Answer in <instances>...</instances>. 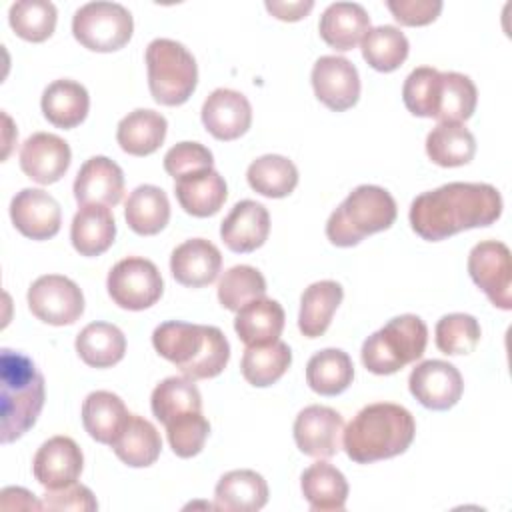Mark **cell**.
Wrapping results in <instances>:
<instances>
[{
    "label": "cell",
    "instance_id": "d6986e66",
    "mask_svg": "<svg viewBox=\"0 0 512 512\" xmlns=\"http://www.w3.org/2000/svg\"><path fill=\"white\" fill-rule=\"evenodd\" d=\"M124 194V174L122 168L106 158L92 156L88 158L74 180V198L80 206L100 204V206H116Z\"/></svg>",
    "mask_w": 512,
    "mask_h": 512
},
{
    "label": "cell",
    "instance_id": "cb8c5ba5",
    "mask_svg": "<svg viewBox=\"0 0 512 512\" xmlns=\"http://www.w3.org/2000/svg\"><path fill=\"white\" fill-rule=\"evenodd\" d=\"M300 488L314 512H340L346 506L348 482L336 466L322 458L302 472Z\"/></svg>",
    "mask_w": 512,
    "mask_h": 512
},
{
    "label": "cell",
    "instance_id": "f35d334b",
    "mask_svg": "<svg viewBox=\"0 0 512 512\" xmlns=\"http://www.w3.org/2000/svg\"><path fill=\"white\" fill-rule=\"evenodd\" d=\"M292 362V352L286 342L276 340L262 346H246L242 356V376L248 384L264 388L278 382Z\"/></svg>",
    "mask_w": 512,
    "mask_h": 512
},
{
    "label": "cell",
    "instance_id": "ffe728a7",
    "mask_svg": "<svg viewBox=\"0 0 512 512\" xmlns=\"http://www.w3.org/2000/svg\"><path fill=\"white\" fill-rule=\"evenodd\" d=\"M270 232V214L256 200H240L220 224L222 242L232 252H252L260 248Z\"/></svg>",
    "mask_w": 512,
    "mask_h": 512
},
{
    "label": "cell",
    "instance_id": "e575fe53",
    "mask_svg": "<svg viewBox=\"0 0 512 512\" xmlns=\"http://www.w3.org/2000/svg\"><path fill=\"white\" fill-rule=\"evenodd\" d=\"M426 154L444 168L464 166L476 154V138L464 124L438 122L426 136Z\"/></svg>",
    "mask_w": 512,
    "mask_h": 512
},
{
    "label": "cell",
    "instance_id": "52a82bcc",
    "mask_svg": "<svg viewBox=\"0 0 512 512\" xmlns=\"http://www.w3.org/2000/svg\"><path fill=\"white\" fill-rule=\"evenodd\" d=\"M148 88L164 106L184 104L198 82V66L192 52L170 38H156L146 48Z\"/></svg>",
    "mask_w": 512,
    "mask_h": 512
},
{
    "label": "cell",
    "instance_id": "681fc988",
    "mask_svg": "<svg viewBox=\"0 0 512 512\" xmlns=\"http://www.w3.org/2000/svg\"><path fill=\"white\" fill-rule=\"evenodd\" d=\"M392 16L404 26H424L438 18L442 10L440 0H388Z\"/></svg>",
    "mask_w": 512,
    "mask_h": 512
},
{
    "label": "cell",
    "instance_id": "836d02e7",
    "mask_svg": "<svg viewBox=\"0 0 512 512\" xmlns=\"http://www.w3.org/2000/svg\"><path fill=\"white\" fill-rule=\"evenodd\" d=\"M76 352L92 368H110L124 358L126 338L108 322H90L76 336Z\"/></svg>",
    "mask_w": 512,
    "mask_h": 512
},
{
    "label": "cell",
    "instance_id": "816d5d0a",
    "mask_svg": "<svg viewBox=\"0 0 512 512\" xmlns=\"http://www.w3.org/2000/svg\"><path fill=\"white\" fill-rule=\"evenodd\" d=\"M0 506L4 510H8V508H36V510H40L42 502H38L34 498V494H30L24 488H4Z\"/></svg>",
    "mask_w": 512,
    "mask_h": 512
},
{
    "label": "cell",
    "instance_id": "d590c367",
    "mask_svg": "<svg viewBox=\"0 0 512 512\" xmlns=\"http://www.w3.org/2000/svg\"><path fill=\"white\" fill-rule=\"evenodd\" d=\"M354 378V364L340 348H324L316 352L306 364L308 386L322 396H336L344 392Z\"/></svg>",
    "mask_w": 512,
    "mask_h": 512
},
{
    "label": "cell",
    "instance_id": "9a60e30c",
    "mask_svg": "<svg viewBox=\"0 0 512 512\" xmlns=\"http://www.w3.org/2000/svg\"><path fill=\"white\" fill-rule=\"evenodd\" d=\"M10 218L20 234L32 240H48L62 224L60 204L42 188H24L10 202Z\"/></svg>",
    "mask_w": 512,
    "mask_h": 512
},
{
    "label": "cell",
    "instance_id": "603a6c76",
    "mask_svg": "<svg viewBox=\"0 0 512 512\" xmlns=\"http://www.w3.org/2000/svg\"><path fill=\"white\" fill-rule=\"evenodd\" d=\"M268 502V484L254 470H230L214 488V510L254 512Z\"/></svg>",
    "mask_w": 512,
    "mask_h": 512
},
{
    "label": "cell",
    "instance_id": "ba28073f",
    "mask_svg": "<svg viewBox=\"0 0 512 512\" xmlns=\"http://www.w3.org/2000/svg\"><path fill=\"white\" fill-rule=\"evenodd\" d=\"M134 20L118 2H88L74 12L72 34L88 50L114 52L132 38Z\"/></svg>",
    "mask_w": 512,
    "mask_h": 512
},
{
    "label": "cell",
    "instance_id": "60d3db41",
    "mask_svg": "<svg viewBox=\"0 0 512 512\" xmlns=\"http://www.w3.org/2000/svg\"><path fill=\"white\" fill-rule=\"evenodd\" d=\"M408 38L400 28L384 24L370 28L362 38V56L378 72H392L408 58Z\"/></svg>",
    "mask_w": 512,
    "mask_h": 512
},
{
    "label": "cell",
    "instance_id": "8d00e7d4",
    "mask_svg": "<svg viewBox=\"0 0 512 512\" xmlns=\"http://www.w3.org/2000/svg\"><path fill=\"white\" fill-rule=\"evenodd\" d=\"M476 102H478L476 86L466 74L440 72L434 120L462 124L474 114Z\"/></svg>",
    "mask_w": 512,
    "mask_h": 512
},
{
    "label": "cell",
    "instance_id": "f907efd6",
    "mask_svg": "<svg viewBox=\"0 0 512 512\" xmlns=\"http://www.w3.org/2000/svg\"><path fill=\"white\" fill-rule=\"evenodd\" d=\"M314 8L312 0H296V2H282V0H266V10L276 16L278 20H300Z\"/></svg>",
    "mask_w": 512,
    "mask_h": 512
},
{
    "label": "cell",
    "instance_id": "4dcf8cb0",
    "mask_svg": "<svg viewBox=\"0 0 512 512\" xmlns=\"http://www.w3.org/2000/svg\"><path fill=\"white\" fill-rule=\"evenodd\" d=\"M112 448L124 464L132 468H146L158 460L162 440L150 420L138 414H130L120 434L112 442Z\"/></svg>",
    "mask_w": 512,
    "mask_h": 512
},
{
    "label": "cell",
    "instance_id": "9c48e42d",
    "mask_svg": "<svg viewBox=\"0 0 512 512\" xmlns=\"http://www.w3.org/2000/svg\"><path fill=\"white\" fill-rule=\"evenodd\" d=\"M106 288L114 304L126 310H144L162 296L164 282L152 260L128 256L112 266Z\"/></svg>",
    "mask_w": 512,
    "mask_h": 512
},
{
    "label": "cell",
    "instance_id": "ac0fdd59",
    "mask_svg": "<svg viewBox=\"0 0 512 512\" xmlns=\"http://www.w3.org/2000/svg\"><path fill=\"white\" fill-rule=\"evenodd\" d=\"M252 122L248 98L232 88H216L202 104V124L218 140L240 138Z\"/></svg>",
    "mask_w": 512,
    "mask_h": 512
},
{
    "label": "cell",
    "instance_id": "7dc6e473",
    "mask_svg": "<svg viewBox=\"0 0 512 512\" xmlns=\"http://www.w3.org/2000/svg\"><path fill=\"white\" fill-rule=\"evenodd\" d=\"M214 166L212 152L200 142H178L164 156V170L174 178L210 170Z\"/></svg>",
    "mask_w": 512,
    "mask_h": 512
},
{
    "label": "cell",
    "instance_id": "bcb514c9",
    "mask_svg": "<svg viewBox=\"0 0 512 512\" xmlns=\"http://www.w3.org/2000/svg\"><path fill=\"white\" fill-rule=\"evenodd\" d=\"M210 434V424L202 412H188L166 424V436L170 448L180 458H192L202 448Z\"/></svg>",
    "mask_w": 512,
    "mask_h": 512
},
{
    "label": "cell",
    "instance_id": "f6af8a7d",
    "mask_svg": "<svg viewBox=\"0 0 512 512\" xmlns=\"http://www.w3.org/2000/svg\"><path fill=\"white\" fill-rule=\"evenodd\" d=\"M440 72L432 66L414 68L402 86V100L408 112L420 118H434Z\"/></svg>",
    "mask_w": 512,
    "mask_h": 512
},
{
    "label": "cell",
    "instance_id": "277c9868",
    "mask_svg": "<svg viewBox=\"0 0 512 512\" xmlns=\"http://www.w3.org/2000/svg\"><path fill=\"white\" fill-rule=\"evenodd\" d=\"M0 416L2 444L24 436L38 420L44 406V376L36 364L10 348L0 354Z\"/></svg>",
    "mask_w": 512,
    "mask_h": 512
},
{
    "label": "cell",
    "instance_id": "7bdbcfd3",
    "mask_svg": "<svg viewBox=\"0 0 512 512\" xmlns=\"http://www.w3.org/2000/svg\"><path fill=\"white\" fill-rule=\"evenodd\" d=\"M266 296V280L260 270L248 264L228 268L218 282V300L224 308L238 312L252 300Z\"/></svg>",
    "mask_w": 512,
    "mask_h": 512
},
{
    "label": "cell",
    "instance_id": "ab89813d",
    "mask_svg": "<svg viewBox=\"0 0 512 512\" xmlns=\"http://www.w3.org/2000/svg\"><path fill=\"white\" fill-rule=\"evenodd\" d=\"M248 184L262 196L284 198L298 184L296 164L280 154H264L256 158L246 172Z\"/></svg>",
    "mask_w": 512,
    "mask_h": 512
},
{
    "label": "cell",
    "instance_id": "30bf717a",
    "mask_svg": "<svg viewBox=\"0 0 512 512\" xmlns=\"http://www.w3.org/2000/svg\"><path fill=\"white\" fill-rule=\"evenodd\" d=\"M468 272L474 284L496 308H512V262L510 250L504 242H478L468 254Z\"/></svg>",
    "mask_w": 512,
    "mask_h": 512
},
{
    "label": "cell",
    "instance_id": "484cf974",
    "mask_svg": "<svg viewBox=\"0 0 512 512\" xmlns=\"http://www.w3.org/2000/svg\"><path fill=\"white\" fill-rule=\"evenodd\" d=\"M116 236V220L108 206L88 204L72 218L70 240L82 256H100L106 252Z\"/></svg>",
    "mask_w": 512,
    "mask_h": 512
},
{
    "label": "cell",
    "instance_id": "7a4b0ae2",
    "mask_svg": "<svg viewBox=\"0 0 512 512\" xmlns=\"http://www.w3.org/2000/svg\"><path fill=\"white\" fill-rule=\"evenodd\" d=\"M414 416L400 404L374 402L364 406L344 428L342 448L358 464L394 458L412 444Z\"/></svg>",
    "mask_w": 512,
    "mask_h": 512
},
{
    "label": "cell",
    "instance_id": "ee69618b",
    "mask_svg": "<svg viewBox=\"0 0 512 512\" xmlns=\"http://www.w3.org/2000/svg\"><path fill=\"white\" fill-rule=\"evenodd\" d=\"M480 340V324L464 312L446 314L436 324V346L448 356L470 354Z\"/></svg>",
    "mask_w": 512,
    "mask_h": 512
},
{
    "label": "cell",
    "instance_id": "d4e9b609",
    "mask_svg": "<svg viewBox=\"0 0 512 512\" xmlns=\"http://www.w3.org/2000/svg\"><path fill=\"white\" fill-rule=\"evenodd\" d=\"M174 194L188 214L206 218L214 216L222 208L228 188L224 178L210 168L178 178L174 184Z\"/></svg>",
    "mask_w": 512,
    "mask_h": 512
},
{
    "label": "cell",
    "instance_id": "d6a6232c",
    "mask_svg": "<svg viewBox=\"0 0 512 512\" xmlns=\"http://www.w3.org/2000/svg\"><path fill=\"white\" fill-rule=\"evenodd\" d=\"M124 218L140 236L158 234L170 220V202L166 192L154 184L134 188L124 204Z\"/></svg>",
    "mask_w": 512,
    "mask_h": 512
},
{
    "label": "cell",
    "instance_id": "b9f144b4",
    "mask_svg": "<svg viewBox=\"0 0 512 512\" xmlns=\"http://www.w3.org/2000/svg\"><path fill=\"white\" fill-rule=\"evenodd\" d=\"M56 6L48 0H20L10 6L12 30L28 42H44L56 28Z\"/></svg>",
    "mask_w": 512,
    "mask_h": 512
},
{
    "label": "cell",
    "instance_id": "6da1fadb",
    "mask_svg": "<svg viewBox=\"0 0 512 512\" xmlns=\"http://www.w3.org/2000/svg\"><path fill=\"white\" fill-rule=\"evenodd\" d=\"M502 214L500 192L486 182H448L422 192L410 204L412 230L430 242L462 230L490 226Z\"/></svg>",
    "mask_w": 512,
    "mask_h": 512
},
{
    "label": "cell",
    "instance_id": "7402d4cb",
    "mask_svg": "<svg viewBox=\"0 0 512 512\" xmlns=\"http://www.w3.org/2000/svg\"><path fill=\"white\" fill-rule=\"evenodd\" d=\"M318 30L328 46L346 52L362 42L370 30V16L358 2H334L322 12Z\"/></svg>",
    "mask_w": 512,
    "mask_h": 512
},
{
    "label": "cell",
    "instance_id": "f546056e",
    "mask_svg": "<svg viewBox=\"0 0 512 512\" xmlns=\"http://www.w3.org/2000/svg\"><path fill=\"white\" fill-rule=\"evenodd\" d=\"M130 412L122 398L108 390L90 392L82 402V424L86 432L100 444H110L120 434Z\"/></svg>",
    "mask_w": 512,
    "mask_h": 512
},
{
    "label": "cell",
    "instance_id": "4316f807",
    "mask_svg": "<svg viewBox=\"0 0 512 512\" xmlns=\"http://www.w3.org/2000/svg\"><path fill=\"white\" fill-rule=\"evenodd\" d=\"M40 106L50 124L58 128H74L84 122L90 108V96L80 82L62 78L44 88Z\"/></svg>",
    "mask_w": 512,
    "mask_h": 512
},
{
    "label": "cell",
    "instance_id": "7c38bea8",
    "mask_svg": "<svg viewBox=\"0 0 512 512\" xmlns=\"http://www.w3.org/2000/svg\"><path fill=\"white\" fill-rule=\"evenodd\" d=\"M292 430L302 454L312 458H332L342 446L344 420L334 408L312 404L298 412Z\"/></svg>",
    "mask_w": 512,
    "mask_h": 512
},
{
    "label": "cell",
    "instance_id": "5bb4252c",
    "mask_svg": "<svg viewBox=\"0 0 512 512\" xmlns=\"http://www.w3.org/2000/svg\"><path fill=\"white\" fill-rule=\"evenodd\" d=\"M408 388L422 406L448 410L460 400L464 382L454 364L446 360H424L412 368Z\"/></svg>",
    "mask_w": 512,
    "mask_h": 512
},
{
    "label": "cell",
    "instance_id": "44dd1931",
    "mask_svg": "<svg viewBox=\"0 0 512 512\" xmlns=\"http://www.w3.org/2000/svg\"><path fill=\"white\" fill-rule=\"evenodd\" d=\"M222 268L220 250L204 238H190L174 248L170 272L182 286L202 288L212 284Z\"/></svg>",
    "mask_w": 512,
    "mask_h": 512
},
{
    "label": "cell",
    "instance_id": "83f0119b",
    "mask_svg": "<svg viewBox=\"0 0 512 512\" xmlns=\"http://www.w3.org/2000/svg\"><path fill=\"white\" fill-rule=\"evenodd\" d=\"M166 118L150 108H136L128 112L116 130L120 148L132 156H148L156 152L166 138Z\"/></svg>",
    "mask_w": 512,
    "mask_h": 512
},
{
    "label": "cell",
    "instance_id": "2e32d148",
    "mask_svg": "<svg viewBox=\"0 0 512 512\" xmlns=\"http://www.w3.org/2000/svg\"><path fill=\"white\" fill-rule=\"evenodd\" d=\"M84 456L80 446L68 436L48 438L32 460V472L46 490L74 484L82 472Z\"/></svg>",
    "mask_w": 512,
    "mask_h": 512
},
{
    "label": "cell",
    "instance_id": "e0dca14e",
    "mask_svg": "<svg viewBox=\"0 0 512 512\" xmlns=\"http://www.w3.org/2000/svg\"><path fill=\"white\" fill-rule=\"evenodd\" d=\"M70 146L64 138L50 132H36L20 148L22 172L38 184L58 182L70 166Z\"/></svg>",
    "mask_w": 512,
    "mask_h": 512
},
{
    "label": "cell",
    "instance_id": "1f68e13d",
    "mask_svg": "<svg viewBox=\"0 0 512 512\" xmlns=\"http://www.w3.org/2000/svg\"><path fill=\"white\" fill-rule=\"evenodd\" d=\"M344 296L342 286L336 280H320L310 284L300 298L298 328L306 338L322 336L340 306Z\"/></svg>",
    "mask_w": 512,
    "mask_h": 512
},
{
    "label": "cell",
    "instance_id": "f1b7e54d",
    "mask_svg": "<svg viewBox=\"0 0 512 512\" xmlns=\"http://www.w3.org/2000/svg\"><path fill=\"white\" fill-rule=\"evenodd\" d=\"M234 330L246 346L276 342L284 330V308L266 296L252 300L238 310Z\"/></svg>",
    "mask_w": 512,
    "mask_h": 512
},
{
    "label": "cell",
    "instance_id": "c3c4849f",
    "mask_svg": "<svg viewBox=\"0 0 512 512\" xmlns=\"http://www.w3.org/2000/svg\"><path fill=\"white\" fill-rule=\"evenodd\" d=\"M42 508L46 510H80V512H94L98 502L90 488L74 482L64 488L46 490L42 498Z\"/></svg>",
    "mask_w": 512,
    "mask_h": 512
},
{
    "label": "cell",
    "instance_id": "4fadbf2b",
    "mask_svg": "<svg viewBox=\"0 0 512 512\" xmlns=\"http://www.w3.org/2000/svg\"><path fill=\"white\" fill-rule=\"evenodd\" d=\"M312 88L316 98L334 112H344L358 102L360 76L344 56H320L312 66Z\"/></svg>",
    "mask_w": 512,
    "mask_h": 512
},
{
    "label": "cell",
    "instance_id": "5b68a950",
    "mask_svg": "<svg viewBox=\"0 0 512 512\" xmlns=\"http://www.w3.org/2000/svg\"><path fill=\"white\" fill-rule=\"evenodd\" d=\"M396 214L398 208L388 190L374 184H360L330 214L326 236L334 246L350 248L370 234L388 230Z\"/></svg>",
    "mask_w": 512,
    "mask_h": 512
},
{
    "label": "cell",
    "instance_id": "8fae6325",
    "mask_svg": "<svg viewBox=\"0 0 512 512\" xmlns=\"http://www.w3.org/2000/svg\"><path fill=\"white\" fill-rule=\"evenodd\" d=\"M32 314L52 326L74 324L84 312V294L76 282L60 274H44L28 288Z\"/></svg>",
    "mask_w": 512,
    "mask_h": 512
},
{
    "label": "cell",
    "instance_id": "8992f818",
    "mask_svg": "<svg viewBox=\"0 0 512 512\" xmlns=\"http://www.w3.org/2000/svg\"><path fill=\"white\" fill-rule=\"evenodd\" d=\"M426 342L428 328L420 316H396L364 340L360 350L362 364L372 374H394L406 364L422 358Z\"/></svg>",
    "mask_w": 512,
    "mask_h": 512
},
{
    "label": "cell",
    "instance_id": "3957f363",
    "mask_svg": "<svg viewBox=\"0 0 512 512\" xmlns=\"http://www.w3.org/2000/svg\"><path fill=\"white\" fill-rule=\"evenodd\" d=\"M152 344L190 380L214 378L230 360V344L216 326L170 320L156 326Z\"/></svg>",
    "mask_w": 512,
    "mask_h": 512
},
{
    "label": "cell",
    "instance_id": "74e56055",
    "mask_svg": "<svg viewBox=\"0 0 512 512\" xmlns=\"http://www.w3.org/2000/svg\"><path fill=\"white\" fill-rule=\"evenodd\" d=\"M152 414L164 426L188 412H202V396L194 380L186 376H168L154 390L150 398Z\"/></svg>",
    "mask_w": 512,
    "mask_h": 512
}]
</instances>
